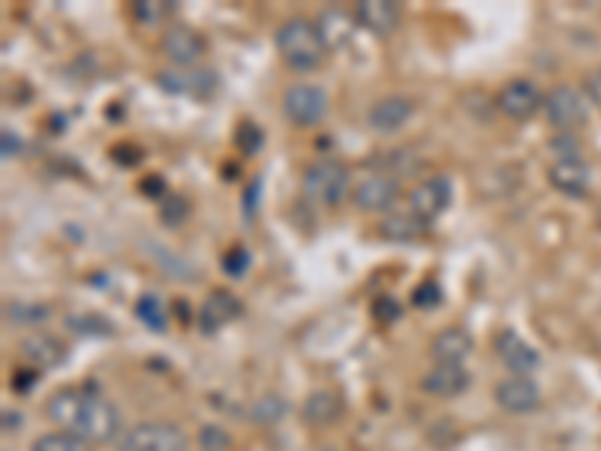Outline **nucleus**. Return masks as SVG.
<instances>
[{
  "label": "nucleus",
  "instance_id": "f257e3e1",
  "mask_svg": "<svg viewBox=\"0 0 601 451\" xmlns=\"http://www.w3.org/2000/svg\"><path fill=\"white\" fill-rule=\"evenodd\" d=\"M46 418L85 442H112L121 430L118 409L103 394L88 388L55 391L46 400Z\"/></svg>",
  "mask_w": 601,
  "mask_h": 451
},
{
  "label": "nucleus",
  "instance_id": "f03ea898",
  "mask_svg": "<svg viewBox=\"0 0 601 451\" xmlns=\"http://www.w3.org/2000/svg\"><path fill=\"white\" fill-rule=\"evenodd\" d=\"M277 52L283 64L295 73H310L325 61L328 40L322 37V28H316L310 19H289L277 31Z\"/></svg>",
  "mask_w": 601,
  "mask_h": 451
},
{
  "label": "nucleus",
  "instance_id": "7ed1b4c3",
  "mask_svg": "<svg viewBox=\"0 0 601 451\" xmlns=\"http://www.w3.org/2000/svg\"><path fill=\"white\" fill-rule=\"evenodd\" d=\"M304 193L325 205V208H337L346 196H349V172L343 163L337 160H319L304 172Z\"/></svg>",
  "mask_w": 601,
  "mask_h": 451
},
{
  "label": "nucleus",
  "instance_id": "20e7f679",
  "mask_svg": "<svg viewBox=\"0 0 601 451\" xmlns=\"http://www.w3.org/2000/svg\"><path fill=\"white\" fill-rule=\"evenodd\" d=\"M121 451H187V433L172 421H142L127 430Z\"/></svg>",
  "mask_w": 601,
  "mask_h": 451
},
{
  "label": "nucleus",
  "instance_id": "39448f33",
  "mask_svg": "<svg viewBox=\"0 0 601 451\" xmlns=\"http://www.w3.org/2000/svg\"><path fill=\"white\" fill-rule=\"evenodd\" d=\"M283 112L295 127H316L328 115V94L319 85L298 82L283 94Z\"/></svg>",
  "mask_w": 601,
  "mask_h": 451
},
{
  "label": "nucleus",
  "instance_id": "423d86ee",
  "mask_svg": "<svg viewBox=\"0 0 601 451\" xmlns=\"http://www.w3.org/2000/svg\"><path fill=\"white\" fill-rule=\"evenodd\" d=\"M544 115L559 133H571L586 124L589 109L580 91H574L571 85H556L550 94H544Z\"/></svg>",
  "mask_w": 601,
  "mask_h": 451
},
{
  "label": "nucleus",
  "instance_id": "0eeeda50",
  "mask_svg": "<svg viewBox=\"0 0 601 451\" xmlns=\"http://www.w3.org/2000/svg\"><path fill=\"white\" fill-rule=\"evenodd\" d=\"M544 106V94L529 79H511L496 94V109L511 121H526Z\"/></svg>",
  "mask_w": 601,
  "mask_h": 451
},
{
  "label": "nucleus",
  "instance_id": "6e6552de",
  "mask_svg": "<svg viewBox=\"0 0 601 451\" xmlns=\"http://www.w3.org/2000/svg\"><path fill=\"white\" fill-rule=\"evenodd\" d=\"M397 199H400V181L394 175H367L352 190V202L364 214L388 211Z\"/></svg>",
  "mask_w": 601,
  "mask_h": 451
},
{
  "label": "nucleus",
  "instance_id": "1a4fd4ad",
  "mask_svg": "<svg viewBox=\"0 0 601 451\" xmlns=\"http://www.w3.org/2000/svg\"><path fill=\"white\" fill-rule=\"evenodd\" d=\"M493 349L496 355L502 358V364L511 370V376H529L541 367V355L511 328L499 331L496 340H493Z\"/></svg>",
  "mask_w": 601,
  "mask_h": 451
},
{
  "label": "nucleus",
  "instance_id": "9d476101",
  "mask_svg": "<svg viewBox=\"0 0 601 451\" xmlns=\"http://www.w3.org/2000/svg\"><path fill=\"white\" fill-rule=\"evenodd\" d=\"M448 205H451V181L442 175L427 178L409 193V214H415L424 223H433Z\"/></svg>",
  "mask_w": 601,
  "mask_h": 451
},
{
  "label": "nucleus",
  "instance_id": "9b49d317",
  "mask_svg": "<svg viewBox=\"0 0 601 451\" xmlns=\"http://www.w3.org/2000/svg\"><path fill=\"white\" fill-rule=\"evenodd\" d=\"M244 313V304L235 292L229 289H211V295L199 307V328L205 334H217L226 325H232Z\"/></svg>",
  "mask_w": 601,
  "mask_h": 451
},
{
  "label": "nucleus",
  "instance_id": "f8f14e48",
  "mask_svg": "<svg viewBox=\"0 0 601 451\" xmlns=\"http://www.w3.org/2000/svg\"><path fill=\"white\" fill-rule=\"evenodd\" d=\"M415 115V103L403 94H391V97H382L379 103L370 106L367 112V127L373 133H382V136H391L397 130H403L409 124V118Z\"/></svg>",
  "mask_w": 601,
  "mask_h": 451
},
{
  "label": "nucleus",
  "instance_id": "ddd939ff",
  "mask_svg": "<svg viewBox=\"0 0 601 451\" xmlns=\"http://www.w3.org/2000/svg\"><path fill=\"white\" fill-rule=\"evenodd\" d=\"M160 52H163L178 70H184V67H193V64L205 55V40H202L199 31H193V28H187V25H175V28H169V31L163 34Z\"/></svg>",
  "mask_w": 601,
  "mask_h": 451
},
{
  "label": "nucleus",
  "instance_id": "4468645a",
  "mask_svg": "<svg viewBox=\"0 0 601 451\" xmlns=\"http://www.w3.org/2000/svg\"><path fill=\"white\" fill-rule=\"evenodd\" d=\"M496 403L511 415H529L541 406V391L529 376H508L496 385Z\"/></svg>",
  "mask_w": 601,
  "mask_h": 451
},
{
  "label": "nucleus",
  "instance_id": "2eb2a0df",
  "mask_svg": "<svg viewBox=\"0 0 601 451\" xmlns=\"http://www.w3.org/2000/svg\"><path fill=\"white\" fill-rule=\"evenodd\" d=\"M157 85L169 94L208 100L217 91V76L205 73V70H163V73H157Z\"/></svg>",
  "mask_w": 601,
  "mask_h": 451
},
{
  "label": "nucleus",
  "instance_id": "dca6fc26",
  "mask_svg": "<svg viewBox=\"0 0 601 451\" xmlns=\"http://www.w3.org/2000/svg\"><path fill=\"white\" fill-rule=\"evenodd\" d=\"M355 22L373 37H391L400 28V7L394 0H361L355 7Z\"/></svg>",
  "mask_w": 601,
  "mask_h": 451
},
{
  "label": "nucleus",
  "instance_id": "f3484780",
  "mask_svg": "<svg viewBox=\"0 0 601 451\" xmlns=\"http://www.w3.org/2000/svg\"><path fill=\"white\" fill-rule=\"evenodd\" d=\"M547 181L553 190H559L562 196H571V199H583L589 184H592V169L574 157V160H556L547 172Z\"/></svg>",
  "mask_w": 601,
  "mask_h": 451
},
{
  "label": "nucleus",
  "instance_id": "a211bd4d",
  "mask_svg": "<svg viewBox=\"0 0 601 451\" xmlns=\"http://www.w3.org/2000/svg\"><path fill=\"white\" fill-rule=\"evenodd\" d=\"M421 388H424L430 397L451 400V397H460V394L469 388V373H466L463 364H436V367L427 370V376L421 379Z\"/></svg>",
  "mask_w": 601,
  "mask_h": 451
},
{
  "label": "nucleus",
  "instance_id": "6ab92c4d",
  "mask_svg": "<svg viewBox=\"0 0 601 451\" xmlns=\"http://www.w3.org/2000/svg\"><path fill=\"white\" fill-rule=\"evenodd\" d=\"M430 352L439 364H460L472 352V334L460 325H451L433 337Z\"/></svg>",
  "mask_w": 601,
  "mask_h": 451
},
{
  "label": "nucleus",
  "instance_id": "aec40b11",
  "mask_svg": "<svg viewBox=\"0 0 601 451\" xmlns=\"http://www.w3.org/2000/svg\"><path fill=\"white\" fill-rule=\"evenodd\" d=\"M19 352H22V358L28 361V367H34V370L58 367V364L64 361V355H67V349H64L55 337H49V334H34V337L22 340Z\"/></svg>",
  "mask_w": 601,
  "mask_h": 451
},
{
  "label": "nucleus",
  "instance_id": "412c9836",
  "mask_svg": "<svg viewBox=\"0 0 601 451\" xmlns=\"http://www.w3.org/2000/svg\"><path fill=\"white\" fill-rule=\"evenodd\" d=\"M343 415V397L334 388H319L304 403V421L313 427H328Z\"/></svg>",
  "mask_w": 601,
  "mask_h": 451
},
{
  "label": "nucleus",
  "instance_id": "4be33fe9",
  "mask_svg": "<svg viewBox=\"0 0 601 451\" xmlns=\"http://www.w3.org/2000/svg\"><path fill=\"white\" fill-rule=\"evenodd\" d=\"M427 232V223L415 214H391L379 223V235L391 244H412Z\"/></svg>",
  "mask_w": 601,
  "mask_h": 451
},
{
  "label": "nucleus",
  "instance_id": "5701e85b",
  "mask_svg": "<svg viewBox=\"0 0 601 451\" xmlns=\"http://www.w3.org/2000/svg\"><path fill=\"white\" fill-rule=\"evenodd\" d=\"M172 13H175L172 0H136V4H133V19L139 25H148V28L163 25Z\"/></svg>",
  "mask_w": 601,
  "mask_h": 451
},
{
  "label": "nucleus",
  "instance_id": "b1692460",
  "mask_svg": "<svg viewBox=\"0 0 601 451\" xmlns=\"http://www.w3.org/2000/svg\"><path fill=\"white\" fill-rule=\"evenodd\" d=\"M136 316H139V322H142L145 328H151V331H166V325H169L166 307H163V301H160L154 292H145V295L136 301Z\"/></svg>",
  "mask_w": 601,
  "mask_h": 451
},
{
  "label": "nucleus",
  "instance_id": "393cba45",
  "mask_svg": "<svg viewBox=\"0 0 601 451\" xmlns=\"http://www.w3.org/2000/svg\"><path fill=\"white\" fill-rule=\"evenodd\" d=\"M31 451H91V442H85V439H79V436H73V433L58 430V433L40 436V439L31 445Z\"/></svg>",
  "mask_w": 601,
  "mask_h": 451
},
{
  "label": "nucleus",
  "instance_id": "a878e982",
  "mask_svg": "<svg viewBox=\"0 0 601 451\" xmlns=\"http://www.w3.org/2000/svg\"><path fill=\"white\" fill-rule=\"evenodd\" d=\"M286 412H289V403H286L283 397H277V394H265V397L256 400L253 409H250L253 421H259V424H277Z\"/></svg>",
  "mask_w": 601,
  "mask_h": 451
},
{
  "label": "nucleus",
  "instance_id": "bb28decb",
  "mask_svg": "<svg viewBox=\"0 0 601 451\" xmlns=\"http://www.w3.org/2000/svg\"><path fill=\"white\" fill-rule=\"evenodd\" d=\"M67 325H70L76 334H85V337H106V334L115 331L112 322H106V319L97 316V313H79V316H70Z\"/></svg>",
  "mask_w": 601,
  "mask_h": 451
},
{
  "label": "nucleus",
  "instance_id": "cd10ccee",
  "mask_svg": "<svg viewBox=\"0 0 601 451\" xmlns=\"http://www.w3.org/2000/svg\"><path fill=\"white\" fill-rule=\"evenodd\" d=\"M7 319L16 322V325H40L49 319V307L46 304H7Z\"/></svg>",
  "mask_w": 601,
  "mask_h": 451
},
{
  "label": "nucleus",
  "instance_id": "c85d7f7f",
  "mask_svg": "<svg viewBox=\"0 0 601 451\" xmlns=\"http://www.w3.org/2000/svg\"><path fill=\"white\" fill-rule=\"evenodd\" d=\"M262 142H265V133L259 130L256 121H241V124H238V130H235V145L241 148V154H247V157L259 154Z\"/></svg>",
  "mask_w": 601,
  "mask_h": 451
},
{
  "label": "nucleus",
  "instance_id": "c756f323",
  "mask_svg": "<svg viewBox=\"0 0 601 451\" xmlns=\"http://www.w3.org/2000/svg\"><path fill=\"white\" fill-rule=\"evenodd\" d=\"M190 214V202L178 193H166L163 202H160V217L166 226H181Z\"/></svg>",
  "mask_w": 601,
  "mask_h": 451
},
{
  "label": "nucleus",
  "instance_id": "7c9ffc66",
  "mask_svg": "<svg viewBox=\"0 0 601 451\" xmlns=\"http://www.w3.org/2000/svg\"><path fill=\"white\" fill-rule=\"evenodd\" d=\"M412 304L421 307V310H433V307H439V304H442V286H439L436 280H424V283H418L415 292H412Z\"/></svg>",
  "mask_w": 601,
  "mask_h": 451
},
{
  "label": "nucleus",
  "instance_id": "2f4dec72",
  "mask_svg": "<svg viewBox=\"0 0 601 451\" xmlns=\"http://www.w3.org/2000/svg\"><path fill=\"white\" fill-rule=\"evenodd\" d=\"M247 268H250V253H247V247H241V244L229 247V253L223 256V271H226L229 277H244Z\"/></svg>",
  "mask_w": 601,
  "mask_h": 451
},
{
  "label": "nucleus",
  "instance_id": "473e14b6",
  "mask_svg": "<svg viewBox=\"0 0 601 451\" xmlns=\"http://www.w3.org/2000/svg\"><path fill=\"white\" fill-rule=\"evenodd\" d=\"M199 445H202V451H226L232 445V439L223 427L208 424V427L199 430Z\"/></svg>",
  "mask_w": 601,
  "mask_h": 451
},
{
  "label": "nucleus",
  "instance_id": "72a5a7b5",
  "mask_svg": "<svg viewBox=\"0 0 601 451\" xmlns=\"http://www.w3.org/2000/svg\"><path fill=\"white\" fill-rule=\"evenodd\" d=\"M550 151L556 154V160H574L580 157V142L571 133H559L550 139Z\"/></svg>",
  "mask_w": 601,
  "mask_h": 451
},
{
  "label": "nucleus",
  "instance_id": "f704fd0d",
  "mask_svg": "<svg viewBox=\"0 0 601 451\" xmlns=\"http://www.w3.org/2000/svg\"><path fill=\"white\" fill-rule=\"evenodd\" d=\"M373 316H376L379 322H397V319H400V304H397L391 295H379V298L373 301Z\"/></svg>",
  "mask_w": 601,
  "mask_h": 451
},
{
  "label": "nucleus",
  "instance_id": "c9c22d12",
  "mask_svg": "<svg viewBox=\"0 0 601 451\" xmlns=\"http://www.w3.org/2000/svg\"><path fill=\"white\" fill-rule=\"evenodd\" d=\"M37 379H40V370H34V367H22V370H16L13 373V388L16 391H22V394H28L31 391V385H37Z\"/></svg>",
  "mask_w": 601,
  "mask_h": 451
},
{
  "label": "nucleus",
  "instance_id": "e433bc0d",
  "mask_svg": "<svg viewBox=\"0 0 601 451\" xmlns=\"http://www.w3.org/2000/svg\"><path fill=\"white\" fill-rule=\"evenodd\" d=\"M583 94H586V100H589L592 106L601 109V70H595V73L586 76V82H583Z\"/></svg>",
  "mask_w": 601,
  "mask_h": 451
},
{
  "label": "nucleus",
  "instance_id": "4c0bfd02",
  "mask_svg": "<svg viewBox=\"0 0 601 451\" xmlns=\"http://www.w3.org/2000/svg\"><path fill=\"white\" fill-rule=\"evenodd\" d=\"M0 142H4V157L10 160V157H16L19 151H22V142H19V136H13L10 130H4V136H0Z\"/></svg>",
  "mask_w": 601,
  "mask_h": 451
},
{
  "label": "nucleus",
  "instance_id": "58836bf2",
  "mask_svg": "<svg viewBox=\"0 0 601 451\" xmlns=\"http://www.w3.org/2000/svg\"><path fill=\"white\" fill-rule=\"evenodd\" d=\"M112 157H115L118 163H124V166H136V163L142 160V151H136V148H133L130 154H124V145H118V148L112 151Z\"/></svg>",
  "mask_w": 601,
  "mask_h": 451
},
{
  "label": "nucleus",
  "instance_id": "ea45409f",
  "mask_svg": "<svg viewBox=\"0 0 601 451\" xmlns=\"http://www.w3.org/2000/svg\"><path fill=\"white\" fill-rule=\"evenodd\" d=\"M163 187H166L163 178H145V181H142V193H151V199H160V202H163V196H160Z\"/></svg>",
  "mask_w": 601,
  "mask_h": 451
},
{
  "label": "nucleus",
  "instance_id": "a19ab883",
  "mask_svg": "<svg viewBox=\"0 0 601 451\" xmlns=\"http://www.w3.org/2000/svg\"><path fill=\"white\" fill-rule=\"evenodd\" d=\"M4 427H7V430H10V427H19V415H13V412L7 409V412H4Z\"/></svg>",
  "mask_w": 601,
  "mask_h": 451
},
{
  "label": "nucleus",
  "instance_id": "79ce46f5",
  "mask_svg": "<svg viewBox=\"0 0 601 451\" xmlns=\"http://www.w3.org/2000/svg\"><path fill=\"white\" fill-rule=\"evenodd\" d=\"M595 220H598V226H601V205H598V214H595Z\"/></svg>",
  "mask_w": 601,
  "mask_h": 451
},
{
  "label": "nucleus",
  "instance_id": "37998d69",
  "mask_svg": "<svg viewBox=\"0 0 601 451\" xmlns=\"http://www.w3.org/2000/svg\"><path fill=\"white\" fill-rule=\"evenodd\" d=\"M325 451H340V448H325Z\"/></svg>",
  "mask_w": 601,
  "mask_h": 451
}]
</instances>
